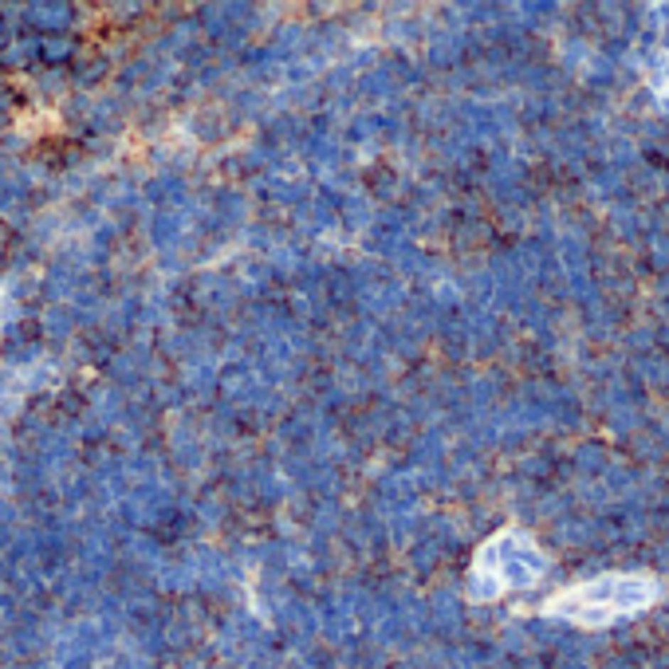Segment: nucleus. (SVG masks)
Returning <instances> with one entry per match:
<instances>
[{
	"label": "nucleus",
	"instance_id": "nucleus-1",
	"mask_svg": "<svg viewBox=\"0 0 669 669\" xmlns=\"http://www.w3.org/2000/svg\"><path fill=\"white\" fill-rule=\"evenodd\" d=\"M658 599H661V583L653 575H642V571H606V575H594L587 583L563 587L560 594H551L543 602V614L571 622V626L602 630V626H614V622L650 610Z\"/></svg>",
	"mask_w": 669,
	"mask_h": 669
},
{
	"label": "nucleus",
	"instance_id": "nucleus-2",
	"mask_svg": "<svg viewBox=\"0 0 669 669\" xmlns=\"http://www.w3.org/2000/svg\"><path fill=\"white\" fill-rule=\"evenodd\" d=\"M547 575V555L524 528H504L488 543H481L469 571V594L476 602H492L508 591L535 587Z\"/></svg>",
	"mask_w": 669,
	"mask_h": 669
},
{
	"label": "nucleus",
	"instance_id": "nucleus-3",
	"mask_svg": "<svg viewBox=\"0 0 669 669\" xmlns=\"http://www.w3.org/2000/svg\"><path fill=\"white\" fill-rule=\"evenodd\" d=\"M653 95H658L661 102H669V51H665V60L658 63V71H653Z\"/></svg>",
	"mask_w": 669,
	"mask_h": 669
}]
</instances>
